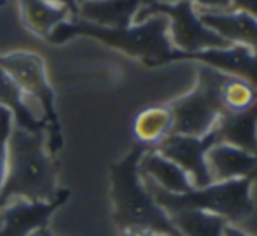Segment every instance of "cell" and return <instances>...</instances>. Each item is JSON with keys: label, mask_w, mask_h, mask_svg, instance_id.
I'll return each instance as SVG.
<instances>
[{"label": "cell", "mask_w": 257, "mask_h": 236, "mask_svg": "<svg viewBox=\"0 0 257 236\" xmlns=\"http://www.w3.org/2000/svg\"><path fill=\"white\" fill-rule=\"evenodd\" d=\"M61 192L58 165L48 149L46 132L13 126L7 142L6 175L0 187V208L13 199L54 201Z\"/></svg>", "instance_id": "cell-1"}, {"label": "cell", "mask_w": 257, "mask_h": 236, "mask_svg": "<svg viewBox=\"0 0 257 236\" xmlns=\"http://www.w3.org/2000/svg\"><path fill=\"white\" fill-rule=\"evenodd\" d=\"M149 147L135 144L126 156L110 166V203L112 220L117 231L142 229L163 233L166 236H180L170 220V215L158 205L149 192L139 163Z\"/></svg>", "instance_id": "cell-2"}, {"label": "cell", "mask_w": 257, "mask_h": 236, "mask_svg": "<svg viewBox=\"0 0 257 236\" xmlns=\"http://www.w3.org/2000/svg\"><path fill=\"white\" fill-rule=\"evenodd\" d=\"M74 37H91L102 44L137 58L147 67L170 63L173 46L168 35V20L161 14H153L140 23L126 28H107L82 21L79 18L60 23L48 37L49 44L61 46Z\"/></svg>", "instance_id": "cell-3"}, {"label": "cell", "mask_w": 257, "mask_h": 236, "mask_svg": "<svg viewBox=\"0 0 257 236\" xmlns=\"http://www.w3.org/2000/svg\"><path fill=\"white\" fill-rule=\"evenodd\" d=\"M257 166L248 175L240 179L213 182L206 187H193L186 194H173L144 179L149 192L166 213L180 208H201L224 217L227 222H240L255 212L252 187L255 186Z\"/></svg>", "instance_id": "cell-4"}, {"label": "cell", "mask_w": 257, "mask_h": 236, "mask_svg": "<svg viewBox=\"0 0 257 236\" xmlns=\"http://www.w3.org/2000/svg\"><path fill=\"white\" fill-rule=\"evenodd\" d=\"M227 77L229 75L200 63L196 86L168 103L173 114V133L203 137L212 132L224 112L220 89Z\"/></svg>", "instance_id": "cell-5"}, {"label": "cell", "mask_w": 257, "mask_h": 236, "mask_svg": "<svg viewBox=\"0 0 257 236\" xmlns=\"http://www.w3.org/2000/svg\"><path fill=\"white\" fill-rule=\"evenodd\" d=\"M0 68L11 75V79L25 93V96H30L41 107L42 119L48 125L46 130L48 149L54 156L63 145V135H61L58 110L54 107L56 96L48 79L44 60L32 51H13V53L0 54Z\"/></svg>", "instance_id": "cell-6"}, {"label": "cell", "mask_w": 257, "mask_h": 236, "mask_svg": "<svg viewBox=\"0 0 257 236\" xmlns=\"http://www.w3.org/2000/svg\"><path fill=\"white\" fill-rule=\"evenodd\" d=\"M153 14H161L168 20V35L173 49L193 53L212 47L231 46L222 37L210 30L201 21L200 11L189 2H154L140 7L135 23H140Z\"/></svg>", "instance_id": "cell-7"}, {"label": "cell", "mask_w": 257, "mask_h": 236, "mask_svg": "<svg viewBox=\"0 0 257 236\" xmlns=\"http://www.w3.org/2000/svg\"><path fill=\"white\" fill-rule=\"evenodd\" d=\"M213 144H217V137L212 130L203 137L172 133L168 139H165L153 149H156L165 158L172 159L173 163H177L191 177L193 187L200 189L213 184L208 165H206V152Z\"/></svg>", "instance_id": "cell-8"}, {"label": "cell", "mask_w": 257, "mask_h": 236, "mask_svg": "<svg viewBox=\"0 0 257 236\" xmlns=\"http://www.w3.org/2000/svg\"><path fill=\"white\" fill-rule=\"evenodd\" d=\"M172 61H198L229 77L243 79L257 89V49H252V47L233 44L227 47L193 51V53L175 49L170 58V63Z\"/></svg>", "instance_id": "cell-9"}, {"label": "cell", "mask_w": 257, "mask_h": 236, "mask_svg": "<svg viewBox=\"0 0 257 236\" xmlns=\"http://www.w3.org/2000/svg\"><path fill=\"white\" fill-rule=\"evenodd\" d=\"M70 192L63 189L54 201L13 199L0 208V236H32L49 226L53 213L68 199Z\"/></svg>", "instance_id": "cell-10"}, {"label": "cell", "mask_w": 257, "mask_h": 236, "mask_svg": "<svg viewBox=\"0 0 257 236\" xmlns=\"http://www.w3.org/2000/svg\"><path fill=\"white\" fill-rule=\"evenodd\" d=\"M201 21L231 46L257 49V20L238 9H198Z\"/></svg>", "instance_id": "cell-11"}, {"label": "cell", "mask_w": 257, "mask_h": 236, "mask_svg": "<svg viewBox=\"0 0 257 236\" xmlns=\"http://www.w3.org/2000/svg\"><path fill=\"white\" fill-rule=\"evenodd\" d=\"M213 132L217 142L234 145L257 156V100L245 110H224L217 119Z\"/></svg>", "instance_id": "cell-12"}, {"label": "cell", "mask_w": 257, "mask_h": 236, "mask_svg": "<svg viewBox=\"0 0 257 236\" xmlns=\"http://www.w3.org/2000/svg\"><path fill=\"white\" fill-rule=\"evenodd\" d=\"M140 175L158 187L173 194H186L193 189L191 177L172 159L159 154L156 149H147L139 163Z\"/></svg>", "instance_id": "cell-13"}, {"label": "cell", "mask_w": 257, "mask_h": 236, "mask_svg": "<svg viewBox=\"0 0 257 236\" xmlns=\"http://www.w3.org/2000/svg\"><path fill=\"white\" fill-rule=\"evenodd\" d=\"M142 0H88L79 4L77 18L107 28H126L135 23Z\"/></svg>", "instance_id": "cell-14"}, {"label": "cell", "mask_w": 257, "mask_h": 236, "mask_svg": "<svg viewBox=\"0 0 257 236\" xmlns=\"http://www.w3.org/2000/svg\"><path fill=\"white\" fill-rule=\"evenodd\" d=\"M206 165L213 182L240 179L257 166V156L234 145L217 142L206 152Z\"/></svg>", "instance_id": "cell-15"}, {"label": "cell", "mask_w": 257, "mask_h": 236, "mask_svg": "<svg viewBox=\"0 0 257 236\" xmlns=\"http://www.w3.org/2000/svg\"><path fill=\"white\" fill-rule=\"evenodd\" d=\"M18 9L27 30L46 41L54 28L70 16V11L67 7L58 6L49 0H18Z\"/></svg>", "instance_id": "cell-16"}, {"label": "cell", "mask_w": 257, "mask_h": 236, "mask_svg": "<svg viewBox=\"0 0 257 236\" xmlns=\"http://www.w3.org/2000/svg\"><path fill=\"white\" fill-rule=\"evenodd\" d=\"M0 107L9 110L13 115V125L28 132H46L48 125L42 117H37L30 105L27 103V96L20 89V86L11 79L7 72L0 68Z\"/></svg>", "instance_id": "cell-17"}, {"label": "cell", "mask_w": 257, "mask_h": 236, "mask_svg": "<svg viewBox=\"0 0 257 236\" xmlns=\"http://www.w3.org/2000/svg\"><path fill=\"white\" fill-rule=\"evenodd\" d=\"M173 133V114L170 105H153L137 114L133 121V137L137 144L153 149Z\"/></svg>", "instance_id": "cell-18"}, {"label": "cell", "mask_w": 257, "mask_h": 236, "mask_svg": "<svg viewBox=\"0 0 257 236\" xmlns=\"http://www.w3.org/2000/svg\"><path fill=\"white\" fill-rule=\"evenodd\" d=\"M168 215L180 236H222L227 226L224 217L201 208H180Z\"/></svg>", "instance_id": "cell-19"}, {"label": "cell", "mask_w": 257, "mask_h": 236, "mask_svg": "<svg viewBox=\"0 0 257 236\" xmlns=\"http://www.w3.org/2000/svg\"><path fill=\"white\" fill-rule=\"evenodd\" d=\"M220 100H222L224 110H245L255 103L257 89L250 82L240 77H227L222 84V89H220Z\"/></svg>", "instance_id": "cell-20"}, {"label": "cell", "mask_w": 257, "mask_h": 236, "mask_svg": "<svg viewBox=\"0 0 257 236\" xmlns=\"http://www.w3.org/2000/svg\"><path fill=\"white\" fill-rule=\"evenodd\" d=\"M13 115L9 110L0 107V187L4 182V175H6V166H7V142L9 135L13 132Z\"/></svg>", "instance_id": "cell-21"}, {"label": "cell", "mask_w": 257, "mask_h": 236, "mask_svg": "<svg viewBox=\"0 0 257 236\" xmlns=\"http://www.w3.org/2000/svg\"><path fill=\"white\" fill-rule=\"evenodd\" d=\"M154 2H189L198 9H231V0H142V6Z\"/></svg>", "instance_id": "cell-22"}, {"label": "cell", "mask_w": 257, "mask_h": 236, "mask_svg": "<svg viewBox=\"0 0 257 236\" xmlns=\"http://www.w3.org/2000/svg\"><path fill=\"white\" fill-rule=\"evenodd\" d=\"M231 9L243 11L257 20V0H231Z\"/></svg>", "instance_id": "cell-23"}, {"label": "cell", "mask_w": 257, "mask_h": 236, "mask_svg": "<svg viewBox=\"0 0 257 236\" xmlns=\"http://www.w3.org/2000/svg\"><path fill=\"white\" fill-rule=\"evenodd\" d=\"M53 4H58V6H63L70 11V14H74L77 18V11H79V2L77 0H49Z\"/></svg>", "instance_id": "cell-24"}, {"label": "cell", "mask_w": 257, "mask_h": 236, "mask_svg": "<svg viewBox=\"0 0 257 236\" xmlns=\"http://www.w3.org/2000/svg\"><path fill=\"white\" fill-rule=\"evenodd\" d=\"M119 236H166L163 233H154V231H142V229H130V231H121Z\"/></svg>", "instance_id": "cell-25"}, {"label": "cell", "mask_w": 257, "mask_h": 236, "mask_svg": "<svg viewBox=\"0 0 257 236\" xmlns=\"http://www.w3.org/2000/svg\"><path fill=\"white\" fill-rule=\"evenodd\" d=\"M222 236H250L248 233H245L243 229H240V227L233 226L231 222H227V226L224 227V233Z\"/></svg>", "instance_id": "cell-26"}, {"label": "cell", "mask_w": 257, "mask_h": 236, "mask_svg": "<svg viewBox=\"0 0 257 236\" xmlns=\"http://www.w3.org/2000/svg\"><path fill=\"white\" fill-rule=\"evenodd\" d=\"M32 236H53V234L49 233V229H48V227H44V229H39L37 233H34Z\"/></svg>", "instance_id": "cell-27"}, {"label": "cell", "mask_w": 257, "mask_h": 236, "mask_svg": "<svg viewBox=\"0 0 257 236\" xmlns=\"http://www.w3.org/2000/svg\"><path fill=\"white\" fill-rule=\"evenodd\" d=\"M7 4V0H0V7H4Z\"/></svg>", "instance_id": "cell-28"}, {"label": "cell", "mask_w": 257, "mask_h": 236, "mask_svg": "<svg viewBox=\"0 0 257 236\" xmlns=\"http://www.w3.org/2000/svg\"><path fill=\"white\" fill-rule=\"evenodd\" d=\"M77 2H79V4H81V2H88V0H77Z\"/></svg>", "instance_id": "cell-29"}]
</instances>
